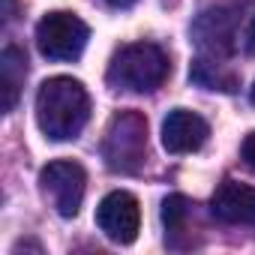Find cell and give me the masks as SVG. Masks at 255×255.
<instances>
[{"mask_svg":"<svg viewBox=\"0 0 255 255\" xmlns=\"http://www.w3.org/2000/svg\"><path fill=\"white\" fill-rule=\"evenodd\" d=\"M186 216H189V201H186V195L174 192V195H168V198L162 201V225H165V231H171V234L183 231Z\"/></svg>","mask_w":255,"mask_h":255,"instance_id":"obj_12","label":"cell"},{"mask_svg":"<svg viewBox=\"0 0 255 255\" xmlns=\"http://www.w3.org/2000/svg\"><path fill=\"white\" fill-rule=\"evenodd\" d=\"M90 120V96L81 81L54 75L39 84L36 93V126L51 141L78 138Z\"/></svg>","mask_w":255,"mask_h":255,"instance_id":"obj_1","label":"cell"},{"mask_svg":"<svg viewBox=\"0 0 255 255\" xmlns=\"http://www.w3.org/2000/svg\"><path fill=\"white\" fill-rule=\"evenodd\" d=\"M147 153V117L138 111H120L111 117L102 156L111 171L135 174Z\"/></svg>","mask_w":255,"mask_h":255,"instance_id":"obj_3","label":"cell"},{"mask_svg":"<svg viewBox=\"0 0 255 255\" xmlns=\"http://www.w3.org/2000/svg\"><path fill=\"white\" fill-rule=\"evenodd\" d=\"M39 189L51 201V207L57 210V216L72 219L81 210L84 189H87V174H84V168L78 162L57 159V162H48L39 171Z\"/></svg>","mask_w":255,"mask_h":255,"instance_id":"obj_5","label":"cell"},{"mask_svg":"<svg viewBox=\"0 0 255 255\" xmlns=\"http://www.w3.org/2000/svg\"><path fill=\"white\" fill-rule=\"evenodd\" d=\"M195 36H198V45H204L210 51H219V54H228V51L240 48L243 42L255 39V21L243 18L237 9L219 6V9L204 12L198 18Z\"/></svg>","mask_w":255,"mask_h":255,"instance_id":"obj_6","label":"cell"},{"mask_svg":"<svg viewBox=\"0 0 255 255\" xmlns=\"http://www.w3.org/2000/svg\"><path fill=\"white\" fill-rule=\"evenodd\" d=\"M96 225L99 231L126 246V243H132L138 237V228H141V210H138V198L132 192H126V189H114L108 192L99 207H96Z\"/></svg>","mask_w":255,"mask_h":255,"instance_id":"obj_7","label":"cell"},{"mask_svg":"<svg viewBox=\"0 0 255 255\" xmlns=\"http://www.w3.org/2000/svg\"><path fill=\"white\" fill-rule=\"evenodd\" d=\"M210 210L216 219L231 225H255V186L222 180L210 198Z\"/></svg>","mask_w":255,"mask_h":255,"instance_id":"obj_9","label":"cell"},{"mask_svg":"<svg viewBox=\"0 0 255 255\" xmlns=\"http://www.w3.org/2000/svg\"><path fill=\"white\" fill-rule=\"evenodd\" d=\"M24 75H27V57L21 48L6 45L0 51V99H3V114H9L21 96L24 87Z\"/></svg>","mask_w":255,"mask_h":255,"instance_id":"obj_10","label":"cell"},{"mask_svg":"<svg viewBox=\"0 0 255 255\" xmlns=\"http://www.w3.org/2000/svg\"><path fill=\"white\" fill-rule=\"evenodd\" d=\"M240 156H243V162L255 171V132L246 135V141H243V147H240Z\"/></svg>","mask_w":255,"mask_h":255,"instance_id":"obj_13","label":"cell"},{"mask_svg":"<svg viewBox=\"0 0 255 255\" xmlns=\"http://www.w3.org/2000/svg\"><path fill=\"white\" fill-rule=\"evenodd\" d=\"M108 6H114V9H129V6H135L138 0H105Z\"/></svg>","mask_w":255,"mask_h":255,"instance_id":"obj_14","label":"cell"},{"mask_svg":"<svg viewBox=\"0 0 255 255\" xmlns=\"http://www.w3.org/2000/svg\"><path fill=\"white\" fill-rule=\"evenodd\" d=\"M210 126L201 114L189 108H174L162 120V147L168 153H195L204 147Z\"/></svg>","mask_w":255,"mask_h":255,"instance_id":"obj_8","label":"cell"},{"mask_svg":"<svg viewBox=\"0 0 255 255\" xmlns=\"http://www.w3.org/2000/svg\"><path fill=\"white\" fill-rule=\"evenodd\" d=\"M189 78H192L195 84L207 87V90H234V78H231V75H222V72H219L213 63H207V60H195L192 69H189Z\"/></svg>","mask_w":255,"mask_h":255,"instance_id":"obj_11","label":"cell"},{"mask_svg":"<svg viewBox=\"0 0 255 255\" xmlns=\"http://www.w3.org/2000/svg\"><path fill=\"white\" fill-rule=\"evenodd\" d=\"M87 39L90 30L75 12H48L36 24V48L48 60H78Z\"/></svg>","mask_w":255,"mask_h":255,"instance_id":"obj_4","label":"cell"},{"mask_svg":"<svg viewBox=\"0 0 255 255\" xmlns=\"http://www.w3.org/2000/svg\"><path fill=\"white\" fill-rule=\"evenodd\" d=\"M249 99H252V105H255V84H252V90H249Z\"/></svg>","mask_w":255,"mask_h":255,"instance_id":"obj_15","label":"cell"},{"mask_svg":"<svg viewBox=\"0 0 255 255\" xmlns=\"http://www.w3.org/2000/svg\"><path fill=\"white\" fill-rule=\"evenodd\" d=\"M171 72L168 54L153 45V42H132L123 45L111 63H108V84L114 90H126V93H150L156 90Z\"/></svg>","mask_w":255,"mask_h":255,"instance_id":"obj_2","label":"cell"}]
</instances>
